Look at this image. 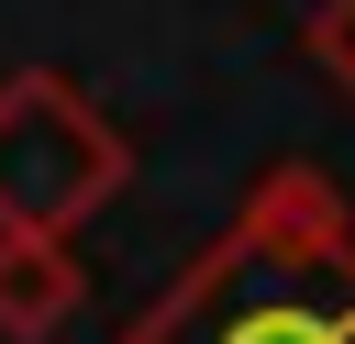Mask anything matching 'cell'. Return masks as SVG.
Masks as SVG:
<instances>
[{
  "instance_id": "obj_1",
  "label": "cell",
  "mask_w": 355,
  "mask_h": 344,
  "mask_svg": "<svg viewBox=\"0 0 355 344\" xmlns=\"http://www.w3.org/2000/svg\"><path fill=\"white\" fill-rule=\"evenodd\" d=\"M111 344H355V211L322 166L277 155L233 222Z\"/></svg>"
},
{
  "instance_id": "obj_2",
  "label": "cell",
  "mask_w": 355,
  "mask_h": 344,
  "mask_svg": "<svg viewBox=\"0 0 355 344\" xmlns=\"http://www.w3.org/2000/svg\"><path fill=\"white\" fill-rule=\"evenodd\" d=\"M133 178V144L100 122V100L55 67H11L0 78V233H78L89 211H111V189Z\"/></svg>"
},
{
  "instance_id": "obj_3",
  "label": "cell",
  "mask_w": 355,
  "mask_h": 344,
  "mask_svg": "<svg viewBox=\"0 0 355 344\" xmlns=\"http://www.w3.org/2000/svg\"><path fill=\"white\" fill-rule=\"evenodd\" d=\"M78 300H89V266H78L55 233H0V344L67 333Z\"/></svg>"
},
{
  "instance_id": "obj_4",
  "label": "cell",
  "mask_w": 355,
  "mask_h": 344,
  "mask_svg": "<svg viewBox=\"0 0 355 344\" xmlns=\"http://www.w3.org/2000/svg\"><path fill=\"white\" fill-rule=\"evenodd\" d=\"M311 55H322L333 89L355 100V0H311Z\"/></svg>"
}]
</instances>
